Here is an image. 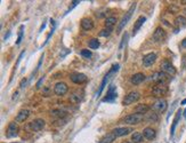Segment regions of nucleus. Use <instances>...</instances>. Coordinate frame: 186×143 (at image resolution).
Here are the masks:
<instances>
[{"label":"nucleus","instance_id":"f257e3e1","mask_svg":"<svg viewBox=\"0 0 186 143\" xmlns=\"http://www.w3.org/2000/svg\"><path fill=\"white\" fill-rule=\"evenodd\" d=\"M151 80L154 81L157 85H167L170 81V76H168L167 73H164L162 71L154 72L151 77Z\"/></svg>","mask_w":186,"mask_h":143},{"label":"nucleus","instance_id":"f03ea898","mask_svg":"<svg viewBox=\"0 0 186 143\" xmlns=\"http://www.w3.org/2000/svg\"><path fill=\"white\" fill-rule=\"evenodd\" d=\"M136 8V2H133V5H131V7L129 8V10L126 13V15L122 17V19H121V22L119 23V26H118V29H116V32L118 33H120L121 31H122V29L126 26V24L129 22V19H130V17L133 16V13H134V10H135Z\"/></svg>","mask_w":186,"mask_h":143},{"label":"nucleus","instance_id":"7ed1b4c3","mask_svg":"<svg viewBox=\"0 0 186 143\" xmlns=\"http://www.w3.org/2000/svg\"><path fill=\"white\" fill-rule=\"evenodd\" d=\"M118 70H119V64H113V65H112V68L110 69V71L105 75V77H104V79H103V81H102V84H101V86H99V89L97 91V97L102 94L103 89H104V87L106 86L107 81H108V79L111 78V76L113 75V73H115Z\"/></svg>","mask_w":186,"mask_h":143},{"label":"nucleus","instance_id":"20e7f679","mask_svg":"<svg viewBox=\"0 0 186 143\" xmlns=\"http://www.w3.org/2000/svg\"><path fill=\"white\" fill-rule=\"evenodd\" d=\"M143 119H145V116H143V114L133 113V114L127 116L126 118L123 119V121L128 125H136V124H140Z\"/></svg>","mask_w":186,"mask_h":143},{"label":"nucleus","instance_id":"39448f33","mask_svg":"<svg viewBox=\"0 0 186 143\" xmlns=\"http://www.w3.org/2000/svg\"><path fill=\"white\" fill-rule=\"evenodd\" d=\"M140 94L138 92H130V93H128L125 96V99L122 101V104L129 105L131 103H135V102H137V101L140 100Z\"/></svg>","mask_w":186,"mask_h":143},{"label":"nucleus","instance_id":"423d86ee","mask_svg":"<svg viewBox=\"0 0 186 143\" xmlns=\"http://www.w3.org/2000/svg\"><path fill=\"white\" fill-rule=\"evenodd\" d=\"M161 71L167 73L168 76H174L176 73V69H175V67L168 60H164L161 63Z\"/></svg>","mask_w":186,"mask_h":143},{"label":"nucleus","instance_id":"0eeeda50","mask_svg":"<svg viewBox=\"0 0 186 143\" xmlns=\"http://www.w3.org/2000/svg\"><path fill=\"white\" fill-rule=\"evenodd\" d=\"M116 87L114 85H110L108 89H107V93L105 97L103 99V102H114V100L116 99Z\"/></svg>","mask_w":186,"mask_h":143},{"label":"nucleus","instance_id":"6e6552de","mask_svg":"<svg viewBox=\"0 0 186 143\" xmlns=\"http://www.w3.org/2000/svg\"><path fill=\"white\" fill-rule=\"evenodd\" d=\"M69 91V87L65 82H57L54 87V93H55L57 96H63L65 95Z\"/></svg>","mask_w":186,"mask_h":143},{"label":"nucleus","instance_id":"1a4fd4ad","mask_svg":"<svg viewBox=\"0 0 186 143\" xmlns=\"http://www.w3.org/2000/svg\"><path fill=\"white\" fill-rule=\"evenodd\" d=\"M167 106H168L167 101L163 100V99H160V100H158L155 103H153L152 110H153L154 112H163V111H166Z\"/></svg>","mask_w":186,"mask_h":143},{"label":"nucleus","instance_id":"9d476101","mask_svg":"<svg viewBox=\"0 0 186 143\" xmlns=\"http://www.w3.org/2000/svg\"><path fill=\"white\" fill-rule=\"evenodd\" d=\"M45 125H46V121L41 118H38V119H34L33 121L30 123V128L32 129L33 132H39V131H41L43 127H45Z\"/></svg>","mask_w":186,"mask_h":143},{"label":"nucleus","instance_id":"9b49d317","mask_svg":"<svg viewBox=\"0 0 186 143\" xmlns=\"http://www.w3.org/2000/svg\"><path fill=\"white\" fill-rule=\"evenodd\" d=\"M166 37H167L166 31H164L161 26H158V28L155 29V31H154V33H153L154 41H157V43H161V41H163V40L166 39Z\"/></svg>","mask_w":186,"mask_h":143},{"label":"nucleus","instance_id":"f8f14e48","mask_svg":"<svg viewBox=\"0 0 186 143\" xmlns=\"http://www.w3.org/2000/svg\"><path fill=\"white\" fill-rule=\"evenodd\" d=\"M133 132V129L130 127H118V128H114L111 131V133L115 136V138H121V136H125V135H128V134Z\"/></svg>","mask_w":186,"mask_h":143},{"label":"nucleus","instance_id":"ddd939ff","mask_svg":"<svg viewBox=\"0 0 186 143\" xmlns=\"http://www.w3.org/2000/svg\"><path fill=\"white\" fill-rule=\"evenodd\" d=\"M71 81H73L74 84H84V81L87 80V77L84 73H80V72H73L71 73L70 76Z\"/></svg>","mask_w":186,"mask_h":143},{"label":"nucleus","instance_id":"4468645a","mask_svg":"<svg viewBox=\"0 0 186 143\" xmlns=\"http://www.w3.org/2000/svg\"><path fill=\"white\" fill-rule=\"evenodd\" d=\"M17 132H19V127H17V124L16 123H10L8 125V128H7V133H6V136L8 138H16L17 136Z\"/></svg>","mask_w":186,"mask_h":143},{"label":"nucleus","instance_id":"2eb2a0df","mask_svg":"<svg viewBox=\"0 0 186 143\" xmlns=\"http://www.w3.org/2000/svg\"><path fill=\"white\" fill-rule=\"evenodd\" d=\"M167 92H168V87L166 85H157L153 87V89H152V94H153L154 96L159 97V96L164 95Z\"/></svg>","mask_w":186,"mask_h":143},{"label":"nucleus","instance_id":"dca6fc26","mask_svg":"<svg viewBox=\"0 0 186 143\" xmlns=\"http://www.w3.org/2000/svg\"><path fill=\"white\" fill-rule=\"evenodd\" d=\"M157 60V54L155 53H150V54H146L144 57H143V64L145 67H151Z\"/></svg>","mask_w":186,"mask_h":143},{"label":"nucleus","instance_id":"f3484780","mask_svg":"<svg viewBox=\"0 0 186 143\" xmlns=\"http://www.w3.org/2000/svg\"><path fill=\"white\" fill-rule=\"evenodd\" d=\"M175 25L177 26V29L175 30V32H178V30L181 28H186V17L183 16V15H179L177 16L176 19H175Z\"/></svg>","mask_w":186,"mask_h":143},{"label":"nucleus","instance_id":"a211bd4d","mask_svg":"<svg viewBox=\"0 0 186 143\" xmlns=\"http://www.w3.org/2000/svg\"><path fill=\"white\" fill-rule=\"evenodd\" d=\"M29 116H30V110L28 109L21 110L19 113H17V116H16V121L17 123H23V121H25V120L28 119Z\"/></svg>","mask_w":186,"mask_h":143},{"label":"nucleus","instance_id":"6ab92c4d","mask_svg":"<svg viewBox=\"0 0 186 143\" xmlns=\"http://www.w3.org/2000/svg\"><path fill=\"white\" fill-rule=\"evenodd\" d=\"M144 80H145V75L144 73H140V72L135 73V75L131 76V78H130V81L133 85H140V84H142Z\"/></svg>","mask_w":186,"mask_h":143},{"label":"nucleus","instance_id":"aec40b11","mask_svg":"<svg viewBox=\"0 0 186 143\" xmlns=\"http://www.w3.org/2000/svg\"><path fill=\"white\" fill-rule=\"evenodd\" d=\"M143 136H144L146 140H153V138H155V136H157V133H155V129H153L152 127H146V128H144V131H143Z\"/></svg>","mask_w":186,"mask_h":143},{"label":"nucleus","instance_id":"412c9836","mask_svg":"<svg viewBox=\"0 0 186 143\" xmlns=\"http://www.w3.org/2000/svg\"><path fill=\"white\" fill-rule=\"evenodd\" d=\"M81 28L86 30V31H88V30H91L94 28V23H93V19H88V17H84V19H81Z\"/></svg>","mask_w":186,"mask_h":143},{"label":"nucleus","instance_id":"4be33fe9","mask_svg":"<svg viewBox=\"0 0 186 143\" xmlns=\"http://www.w3.org/2000/svg\"><path fill=\"white\" fill-rule=\"evenodd\" d=\"M150 108L149 105H146V104H140V105H137L135 108V112L136 113H138V114H146V113H149V111H150Z\"/></svg>","mask_w":186,"mask_h":143},{"label":"nucleus","instance_id":"5701e85b","mask_svg":"<svg viewBox=\"0 0 186 143\" xmlns=\"http://www.w3.org/2000/svg\"><path fill=\"white\" fill-rule=\"evenodd\" d=\"M146 21V17L145 16H140L138 19H137V21L135 22V25H134V28H133V33L135 34L138 30L140 29V26L144 24V22Z\"/></svg>","mask_w":186,"mask_h":143},{"label":"nucleus","instance_id":"b1692460","mask_svg":"<svg viewBox=\"0 0 186 143\" xmlns=\"http://www.w3.org/2000/svg\"><path fill=\"white\" fill-rule=\"evenodd\" d=\"M181 110L179 109L178 111H177L176 117H175V119H174V121H172L171 128H170V134H171V136L174 135V133H175V129H176L177 124H178V121H179V119H181Z\"/></svg>","mask_w":186,"mask_h":143},{"label":"nucleus","instance_id":"393cba45","mask_svg":"<svg viewBox=\"0 0 186 143\" xmlns=\"http://www.w3.org/2000/svg\"><path fill=\"white\" fill-rule=\"evenodd\" d=\"M144 141V136L140 133H134L131 135V142L133 143H142Z\"/></svg>","mask_w":186,"mask_h":143},{"label":"nucleus","instance_id":"a878e982","mask_svg":"<svg viewBox=\"0 0 186 143\" xmlns=\"http://www.w3.org/2000/svg\"><path fill=\"white\" fill-rule=\"evenodd\" d=\"M50 113H51V116H53V117H55V118H63V117H65V116H66L65 111H63V110H60V109L51 110Z\"/></svg>","mask_w":186,"mask_h":143},{"label":"nucleus","instance_id":"bb28decb","mask_svg":"<svg viewBox=\"0 0 186 143\" xmlns=\"http://www.w3.org/2000/svg\"><path fill=\"white\" fill-rule=\"evenodd\" d=\"M115 138H116L114 136V135H113V134L108 133V134H106V135H105V136H104L102 140H101V142H99V143H112L113 141H114V140H115Z\"/></svg>","mask_w":186,"mask_h":143},{"label":"nucleus","instance_id":"cd10ccee","mask_svg":"<svg viewBox=\"0 0 186 143\" xmlns=\"http://www.w3.org/2000/svg\"><path fill=\"white\" fill-rule=\"evenodd\" d=\"M115 23H116V19L115 17H113V16L107 17V19H105V26H106L107 29H111Z\"/></svg>","mask_w":186,"mask_h":143},{"label":"nucleus","instance_id":"c85d7f7f","mask_svg":"<svg viewBox=\"0 0 186 143\" xmlns=\"http://www.w3.org/2000/svg\"><path fill=\"white\" fill-rule=\"evenodd\" d=\"M145 119L149 120V121H158V119H159L158 113H155V112L146 113V117H145Z\"/></svg>","mask_w":186,"mask_h":143},{"label":"nucleus","instance_id":"c756f323","mask_svg":"<svg viewBox=\"0 0 186 143\" xmlns=\"http://www.w3.org/2000/svg\"><path fill=\"white\" fill-rule=\"evenodd\" d=\"M89 47L91 48V49H97L99 47V41H98V39L96 38H93L89 40Z\"/></svg>","mask_w":186,"mask_h":143},{"label":"nucleus","instance_id":"7c9ffc66","mask_svg":"<svg viewBox=\"0 0 186 143\" xmlns=\"http://www.w3.org/2000/svg\"><path fill=\"white\" fill-rule=\"evenodd\" d=\"M70 99H71V102H73V103H80L81 100H82V96L79 95V94H77V93H74V94L71 95Z\"/></svg>","mask_w":186,"mask_h":143},{"label":"nucleus","instance_id":"2f4dec72","mask_svg":"<svg viewBox=\"0 0 186 143\" xmlns=\"http://www.w3.org/2000/svg\"><path fill=\"white\" fill-rule=\"evenodd\" d=\"M111 33H112V29L105 28V29H103L102 31L99 32V36H101V37H108Z\"/></svg>","mask_w":186,"mask_h":143},{"label":"nucleus","instance_id":"473e14b6","mask_svg":"<svg viewBox=\"0 0 186 143\" xmlns=\"http://www.w3.org/2000/svg\"><path fill=\"white\" fill-rule=\"evenodd\" d=\"M23 29H24V25H21V28H19V38H17V40H16V45H19L21 41H22V38H23Z\"/></svg>","mask_w":186,"mask_h":143},{"label":"nucleus","instance_id":"72a5a7b5","mask_svg":"<svg viewBox=\"0 0 186 143\" xmlns=\"http://www.w3.org/2000/svg\"><path fill=\"white\" fill-rule=\"evenodd\" d=\"M81 56L86 57V58H90L91 57V52H89L88 49H82L81 51Z\"/></svg>","mask_w":186,"mask_h":143},{"label":"nucleus","instance_id":"f704fd0d","mask_svg":"<svg viewBox=\"0 0 186 143\" xmlns=\"http://www.w3.org/2000/svg\"><path fill=\"white\" fill-rule=\"evenodd\" d=\"M43 79H45V77H41V78H40V80L37 82V88H38V89L41 87V84H42V81H43Z\"/></svg>","mask_w":186,"mask_h":143},{"label":"nucleus","instance_id":"c9c22d12","mask_svg":"<svg viewBox=\"0 0 186 143\" xmlns=\"http://www.w3.org/2000/svg\"><path fill=\"white\" fill-rule=\"evenodd\" d=\"M181 47H183V48H186V38L184 39L183 41H181Z\"/></svg>","mask_w":186,"mask_h":143},{"label":"nucleus","instance_id":"e433bc0d","mask_svg":"<svg viewBox=\"0 0 186 143\" xmlns=\"http://www.w3.org/2000/svg\"><path fill=\"white\" fill-rule=\"evenodd\" d=\"M25 82H26V79H23L22 82H21V87H24V84H25Z\"/></svg>","mask_w":186,"mask_h":143},{"label":"nucleus","instance_id":"4c0bfd02","mask_svg":"<svg viewBox=\"0 0 186 143\" xmlns=\"http://www.w3.org/2000/svg\"><path fill=\"white\" fill-rule=\"evenodd\" d=\"M45 28H46V23H43V24L41 25V29H40V31H42V30H43Z\"/></svg>","mask_w":186,"mask_h":143},{"label":"nucleus","instance_id":"58836bf2","mask_svg":"<svg viewBox=\"0 0 186 143\" xmlns=\"http://www.w3.org/2000/svg\"><path fill=\"white\" fill-rule=\"evenodd\" d=\"M181 104L184 105V104H186V99H184V100L181 101Z\"/></svg>","mask_w":186,"mask_h":143},{"label":"nucleus","instance_id":"ea45409f","mask_svg":"<svg viewBox=\"0 0 186 143\" xmlns=\"http://www.w3.org/2000/svg\"><path fill=\"white\" fill-rule=\"evenodd\" d=\"M181 4H184V5H186V0H184V1H181Z\"/></svg>","mask_w":186,"mask_h":143},{"label":"nucleus","instance_id":"a19ab883","mask_svg":"<svg viewBox=\"0 0 186 143\" xmlns=\"http://www.w3.org/2000/svg\"><path fill=\"white\" fill-rule=\"evenodd\" d=\"M184 116L186 117V109H185V111H184Z\"/></svg>","mask_w":186,"mask_h":143},{"label":"nucleus","instance_id":"79ce46f5","mask_svg":"<svg viewBox=\"0 0 186 143\" xmlns=\"http://www.w3.org/2000/svg\"><path fill=\"white\" fill-rule=\"evenodd\" d=\"M122 143H133V142H128V141H126V142H122Z\"/></svg>","mask_w":186,"mask_h":143},{"label":"nucleus","instance_id":"37998d69","mask_svg":"<svg viewBox=\"0 0 186 143\" xmlns=\"http://www.w3.org/2000/svg\"><path fill=\"white\" fill-rule=\"evenodd\" d=\"M185 12H186V10H185Z\"/></svg>","mask_w":186,"mask_h":143}]
</instances>
